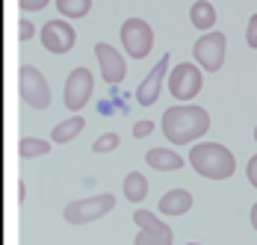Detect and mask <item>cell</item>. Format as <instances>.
Listing matches in <instances>:
<instances>
[{
  "instance_id": "6da1fadb",
  "label": "cell",
  "mask_w": 257,
  "mask_h": 245,
  "mask_svg": "<svg viewBox=\"0 0 257 245\" xmlns=\"http://www.w3.org/2000/svg\"><path fill=\"white\" fill-rule=\"evenodd\" d=\"M160 127L172 145H192L210 130V112L204 106H195V103H178V106H169L163 112Z\"/></svg>"
},
{
  "instance_id": "7402d4cb",
  "label": "cell",
  "mask_w": 257,
  "mask_h": 245,
  "mask_svg": "<svg viewBox=\"0 0 257 245\" xmlns=\"http://www.w3.org/2000/svg\"><path fill=\"white\" fill-rule=\"evenodd\" d=\"M148 133H154V121H136L133 124V139H145Z\"/></svg>"
},
{
  "instance_id": "cb8c5ba5",
  "label": "cell",
  "mask_w": 257,
  "mask_h": 245,
  "mask_svg": "<svg viewBox=\"0 0 257 245\" xmlns=\"http://www.w3.org/2000/svg\"><path fill=\"white\" fill-rule=\"evenodd\" d=\"M245 177H248V183L257 189V154L248 160V166H245Z\"/></svg>"
},
{
  "instance_id": "ba28073f",
  "label": "cell",
  "mask_w": 257,
  "mask_h": 245,
  "mask_svg": "<svg viewBox=\"0 0 257 245\" xmlns=\"http://www.w3.org/2000/svg\"><path fill=\"white\" fill-rule=\"evenodd\" d=\"M39 39H42V45H45L48 53L65 56V53H71V48H74L77 33H74V27L68 24V18H51L48 24L42 27Z\"/></svg>"
},
{
  "instance_id": "ffe728a7",
  "label": "cell",
  "mask_w": 257,
  "mask_h": 245,
  "mask_svg": "<svg viewBox=\"0 0 257 245\" xmlns=\"http://www.w3.org/2000/svg\"><path fill=\"white\" fill-rule=\"evenodd\" d=\"M118 145H121V136H118L115 130H109V133H103V136L95 139L92 151H95V154H109V151H115Z\"/></svg>"
},
{
  "instance_id": "ac0fdd59",
  "label": "cell",
  "mask_w": 257,
  "mask_h": 245,
  "mask_svg": "<svg viewBox=\"0 0 257 245\" xmlns=\"http://www.w3.org/2000/svg\"><path fill=\"white\" fill-rule=\"evenodd\" d=\"M56 9L62 18L77 21V18H86L92 12V0H56Z\"/></svg>"
},
{
  "instance_id": "8992f818",
  "label": "cell",
  "mask_w": 257,
  "mask_h": 245,
  "mask_svg": "<svg viewBox=\"0 0 257 245\" xmlns=\"http://www.w3.org/2000/svg\"><path fill=\"white\" fill-rule=\"evenodd\" d=\"M225 53H228V39H225V33H219V30H210L204 33L195 45H192V56H195V62L204 68V71H219L222 65H225Z\"/></svg>"
},
{
  "instance_id": "83f0119b",
  "label": "cell",
  "mask_w": 257,
  "mask_h": 245,
  "mask_svg": "<svg viewBox=\"0 0 257 245\" xmlns=\"http://www.w3.org/2000/svg\"><path fill=\"white\" fill-rule=\"evenodd\" d=\"M186 245H201V242H186Z\"/></svg>"
},
{
  "instance_id": "7c38bea8",
  "label": "cell",
  "mask_w": 257,
  "mask_h": 245,
  "mask_svg": "<svg viewBox=\"0 0 257 245\" xmlns=\"http://www.w3.org/2000/svg\"><path fill=\"white\" fill-rule=\"evenodd\" d=\"M166 77H169V53H163L160 62H157L154 68L145 74V80L139 83V89H136L139 106H154L157 98H160V89H163V80H166Z\"/></svg>"
},
{
  "instance_id": "44dd1931",
  "label": "cell",
  "mask_w": 257,
  "mask_h": 245,
  "mask_svg": "<svg viewBox=\"0 0 257 245\" xmlns=\"http://www.w3.org/2000/svg\"><path fill=\"white\" fill-rule=\"evenodd\" d=\"M245 45L248 48H257V12L248 18V30H245Z\"/></svg>"
},
{
  "instance_id": "4fadbf2b",
  "label": "cell",
  "mask_w": 257,
  "mask_h": 245,
  "mask_svg": "<svg viewBox=\"0 0 257 245\" xmlns=\"http://www.w3.org/2000/svg\"><path fill=\"white\" fill-rule=\"evenodd\" d=\"M189 210H192V192L189 189H169L166 195L160 198V213L163 216L178 219V216L189 213Z\"/></svg>"
},
{
  "instance_id": "d6986e66",
  "label": "cell",
  "mask_w": 257,
  "mask_h": 245,
  "mask_svg": "<svg viewBox=\"0 0 257 245\" xmlns=\"http://www.w3.org/2000/svg\"><path fill=\"white\" fill-rule=\"evenodd\" d=\"M48 151H51V142H45V139H30V136H24L18 142V154L24 160H30V157H45Z\"/></svg>"
},
{
  "instance_id": "3957f363",
  "label": "cell",
  "mask_w": 257,
  "mask_h": 245,
  "mask_svg": "<svg viewBox=\"0 0 257 245\" xmlns=\"http://www.w3.org/2000/svg\"><path fill=\"white\" fill-rule=\"evenodd\" d=\"M18 92H21V100L27 106L39 109V112L51 106V86L36 65H21L18 68Z\"/></svg>"
},
{
  "instance_id": "7a4b0ae2",
  "label": "cell",
  "mask_w": 257,
  "mask_h": 245,
  "mask_svg": "<svg viewBox=\"0 0 257 245\" xmlns=\"http://www.w3.org/2000/svg\"><path fill=\"white\" fill-rule=\"evenodd\" d=\"M189 166L207 180H228L236 172L231 148H225L222 142H198L195 148H189Z\"/></svg>"
},
{
  "instance_id": "603a6c76",
  "label": "cell",
  "mask_w": 257,
  "mask_h": 245,
  "mask_svg": "<svg viewBox=\"0 0 257 245\" xmlns=\"http://www.w3.org/2000/svg\"><path fill=\"white\" fill-rule=\"evenodd\" d=\"M51 0H18V6H21V12H39V9H45Z\"/></svg>"
},
{
  "instance_id": "2e32d148",
  "label": "cell",
  "mask_w": 257,
  "mask_h": 245,
  "mask_svg": "<svg viewBox=\"0 0 257 245\" xmlns=\"http://www.w3.org/2000/svg\"><path fill=\"white\" fill-rule=\"evenodd\" d=\"M189 21H192L195 30L210 33V30L216 27V9H213V3H207V0H195V3L189 6Z\"/></svg>"
},
{
  "instance_id": "9a60e30c",
  "label": "cell",
  "mask_w": 257,
  "mask_h": 245,
  "mask_svg": "<svg viewBox=\"0 0 257 245\" xmlns=\"http://www.w3.org/2000/svg\"><path fill=\"white\" fill-rule=\"evenodd\" d=\"M83 127H86V118H83V115H71V118L59 121L51 130V142L53 145H68L77 133H83Z\"/></svg>"
},
{
  "instance_id": "5b68a950",
  "label": "cell",
  "mask_w": 257,
  "mask_h": 245,
  "mask_svg": "<svg viewBox=\"0 0 257 245\" xmlns=\"http://www.w3.org/2000/svg\"><path fill=\"white\" fill-rule=\"evenodd\" d=\"M112 207H115V195H109V192H98V195L71 201V204L65 207V213H62V216H65L68 224H89V221L103 219Z\"/></svg>"
},
{
  "instance_id": "30bf717a",
  "label": "cell",
  "mask_w": 257,
  "mask_h": 245,
  "mask_svg": "<svg viewBox=\"0 0 257 245\" xmlns=\"http://www.w3.org/2000/svg\"><path fill=\"white\" fill-rule=\"evenodd\" d=\"M92 89H95V77L92 71L86 68V65H80L74 71L68 74V80H65V106L71 109V112H80L89 98H92Z\"/></svg>"
},
{
  "instance_id": "4316f807",
  "label": "cell",
  "mask_w": 257,
  "mask_h": 245,
  "mask_svg": "<svg viewBox=\"0 0 257 245\" xmlns=\"http://www.w3.org/2000/svg\"><path fill=\"white\" fill-rule=\"evenodd\" d=\"M254 142H257V124H254Z\"/></svg>"
},
{
  "instance_id": "9c48e42d",
  "label": "cell",
  "mask_w": 257,
  "mask_h": 245,
  "mask_svg": "<svg viewBox=\"0 0 257 245\" xmlns=\"http://www.w3.org/2000/svg\"><path fill=\"white\" fill-rule=\"evenodd\" d=\"M133 221L139 224V233H136V242L133 245H172V227L166 221H160L151 210H136Z\"/></svg>"
},
{
  "instance_id": "e0dca14e",
  "label": "cell",
  "mask_w": 257,
  "mask_h": 245,
  "mask_svg": "<svg viewBox=\"0 0 257 245\" xmlns=\"http://www.w3.org/2000/svg\"><path fill=\"white\" fill-rule=\"evenodd\" d=\"M121 189H124V198L133 201V204H139L142 198L148 195V177L142 172H130L124 177V183H121Z\"/></svg>"
},
{
  "instance_id": "8fae6325",
  "label": "cell",
  "mask_w": 257,
  "mask_h": 245,
  "mask_svg": "<svg viewBox=\"0 0 257 245\" xmlns=\"http://www.w3.org/2000/svg\"><path fill=\"white\" fill-rule=\"evenodd\" d=\"M95 56H98V65H101V77L109 86H115V83H121L127 77V62H124V56L112 48V45L98 42L95 45Z\"/></svg>"
},
{
  "instance_id": "277c9868",
  "label": "cell",
  "mask_w": 257,
  "mask_h": 245,
  "mask_svg": "<svg viewBox=\"0 0 257 245\" xmlns=\"http://www.w3.org/2000/svg\"><path fill=\"white\" fill-rule=\"evenodd\" d=\"M166 83H169V92H172L175 100H195L198 92L204 89V74H201L198 65H192V62H178L169 71Z\"/></svg>"
},
{
  "instance_id": "d4e9b609",
  "label": "cell",
  "mask_w": 257,
  "mask_h": 245,
  "mask_svg": "<svg viewBox=\"0 0 257 245\" xmlns=\"http://www.w3.org/2000/svg\"><path fill=\"white\" fill-rule=\"evenodd\" d=\"M18 36H21V42L33 39V24H30L27 18H21V21H18Z\"/></svg>"
},
{
  "instance_id": "52a82bcc",
  "label": "cell",
  "mask_w": 257,
  "mask_h": 245,
  "mask_svg": "<svg viewBox=\"0 0 257 245\" xmlns=\"http://www.w3.org/2000/svg\"><path fill=\"white\" fill-rule=\"evenodd\" d=\"M121 45H124V53H130L133 59H145L151 48H154V30L145 18H127L121 24Z\"/></svg>"
},
{
  "instance_id": "5bb4252c",
  "label": "cell",
  "mask_w": 257,
  "mask_h": 245,
  "mask_svg": "<svg viewBox=\"0 0 257 245\" xmlns=\"http://www.w3.org/2000/svg\"><path fill=\"white\" fill-rule=\"evenodd\" d=\"M145 163L154 169V172H180L183 169V157L172 148H151L145 154Z\"/></svg>"
},
{
  "instance_id": "484cf974",
  "label": "cell",
  "mask_w": 257,
  "mask_h": 245,
  "mask_svg": "<svg viewBox=\"0 0 257 245\" xmlns=\"http://www.w3.org/2000/svg\"><path fill=\"white\" fill-rule=\"evenodd\" d=\"M251 227L257 230V201H254V207H251Z\"/></svg>"
}]
</instances>
